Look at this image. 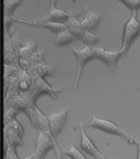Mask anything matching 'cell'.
I'll return each instance as SVG.
<instances>
[{"mask_svg":"<svg viewBox=\"0 0 140 159\" xmlns=\"http://www.w3.org/2000/svg\"><path fill=\"white\" fill-rule=\"evenodd\" d=\"M84 10H86V7H83L81 11H84ZM80 13L70 16V17L65 21L66 27L72 31V34L76 37V38H78L80 41H83L87 47H95V45L100 42V37L97 35V34H94V33H91V31H88V30H86V28L81 27L80 20H78Z\"/></svg>","mask_w":140,"mask_h":159,"instance_id":"3957f363","label":"cell"},{"mask_svg":"<svg viewBox=\"0 0 140 159\" xmlns=\"http://www.w3.org/2000/svg\"><path fill=\"white\" fill-rule=\"evenodd\" d=\"M23 135H24V128L17 121V118L4 123V145H6L4 158H20L17 153V147L24 144Z\"/></svg>","mask_w":140,"mask_h":159,"instance_id":"6da1fadb","label":"cell"},{"mask_svg":"<svg viewBox=\"0 0 140 159\" xmlns=\"http://www.w3.org/2000/svg\"><path fill=\"white\" fill-rule=\"evenodd\" d=\"M51 149H53L55 152H56L57 158H59L60 151H59V147H57V139H55L53 137H52L49 129H39L38 137H36V142H35V148H34L32 153H30L28 156H25L24 159L45 158Z\"/></svg>","mask_w":140,"mask_h":159,"instance_id":"7a4b0ae2","label":"cell"},{"mask_svg":"<svg viewBox=\"0 0 140 159\" xmlns=\"http://www.w3.org/2000/svg\"><path fill=\"white\" fill-rule=\"evenodd\" d=\"M25 116L30 118L31 124L34 128L39 129H49V123H48V117L45 114H42V111L36 107V104H30L23 110Z\"/></svg>","mask_w":140,"mask_h":159,"instance_id":"30bf717a","label":"cell"},{"mask_svg":"<svg viewBox=\"0 0 140 159\" xmlns=\"http://www.w3.org/2000/svg\"><path fill=\"white\" fill-rule=\"evenodd\" d=\"M23 3V0H6L4 2V13L6 16H13L20 4Z\"/></svg>","mask_w":140,"mask_h":159,"instance_id":"ac0fdd59","label":"cell"},{"mask_svg":"<svg viewBox=\"0 0 140 159\" xmlns=\"http://www.w3.org/2000/svg\"><path fill=\"white\" fill-rule=\"evenodd\" d=\"M88 128H95V129H101L104 132H108V134H112V135H118V137H122L125 138L129 144H134L136 138L132 137L129 132H126L123 128H121L119 125H116L115 123L109 120H105V118H100L97 116H92L91 120L88 123Z\"/></svg>","mask_w":140,"mask_h":159,"instance_id":"5b68a950","label":"cell"},{"mask_svg":"<svg viewBox=\"0 0 140 159\" xmlns=\"http://www.w3.org/2000/svg\"><path fill=\"white\" fill-rule=\"evenodd\" d=\"M31 76H32V83H31L30 90H27V93L34 104H36L38 99L42 94H49L52 99H56L63 92L62 87H57L56 89V87H52L51 84H48L44 78H38V76H34V75H31Z\"/></svg>","mask_w":140,"mask_h":159,"instance_id":"277c9868","label":"cell"},{"mask_svg":"<svg viewBox=\"0 0 140 159\" xmlns=\"http://www.w3.org/2000/svg\"><path fill=\"white\" fill-rule=\"evenodd\" d=\"M76 37L72 34V31L69 30V28H66V30L60 31V33L56 34V39H55V44L59 45V47H62V45H67V44H72L73 41H74Z\"/></svg>","mask_w":140,"mask_h":159,"instance_id":"2e32d148","label":"cell"},{"mask_svg":"<svg viewBox=\"0 0 140 159\" xmlns=\"http://www.w3.org/2000/svg\"><path fill=\"white\" fill-rule=\"evenodd\" d=\"M27 72H30L31 75H34V76H38V78L45 79L46 76L55 75V66L46 65L45 62H42V63H36V65H34L30 70H27Z\"/></svg>","mask_w":140,"mask_h":159,"instance_id":"5bb4252c","label":"cell"},{"mask_svg":"<svg viewBox=\"0 0 140 159\" xmlns=\"http://www.w3.org/2000/svg\"><path fill=\"white\" fill-rule=\"evenodd\" d=\"M137 31H139V20H137V14L132 13L130 18L126 21L125 30H123V37H122V52L123 57H126L130 49L134 39L137 38Z\"/></svg>","mask_w":140,"mask_h":159,"instance_id":"8992f818","label":"cell"},{"mask_svg":"<svg viewBox=\"0 0 140 159\" xmlns=\"http://www.w3.org/2000/svg\"><path fill=\"white\" fill-rule=\"evenodd\" d=\"M134 144L137 145V151H139V152H137V158L140 159V139H137V138H136V141H134Z\"/></svg>","mask_w":140,"mask_h":159,"instance_id":"ffe728a7","label":"cell"},{"mask_svg":"<svg viewBox=\"0 0 140 159\" xmlns=\"http://www.w3.org/2000/svg\"><path fill=\"white\" fill-rule=\"evenodd\" d=\"M55 3H56V0H49V4H51V7H55Z\"/></svg>","mask_w":140,"mask_h":159,"instance_id":"44dd1931","label":"cell"},{"mask_svg":"<svg viewBox=\"0 0 140 159\" xmlns=\"http://www.w3.org/2000/svg\"><path fill=\"white\" fill-rule=\"evenodd\" d=\"M100 23H101V16H100L98 13H94V11H88L86 14V17L80 21L81 27L88 30V31H91V33L98 30Z\"/></svg>","mask_w":140,"mask_h":159,"instance_id":"4fadbf2b","label":"cell"},{"mask_svg":"<svg viewBox=\"0 0 140 159\" xmlns=\"http://www.w3.org/2000/svg\"><path fill=\"white\" fill-rule=\"evenodd\" d=\"M73 54H74L76 59H77V73H76V78H74L73 89H77L78 80H80V76L84 69V66H86L90 61L95 59V55H94V48H92V47H86V48H83V49L73 48Z\"/></svg>","mask_w":140,"mask_h":159,"instance_id":"52a82bcc","label":"cell"},{"mask_svg":"<svg viewBox=\"0 0 140 159\" xmlns=\"http://www.w3.org/2000/svg\"><path fill=\"white\" fill-rule=\"evenodd\" d=\"M137 90H139V92H140V86H139V87H137Z\"/></svg>","mask_w":140,"mask_h":159,"instance_id":"603a6c76","label":"cell"},{"mask_svg":"<svg viewBox=\"0 0 140 159\" xmlns=\"http://www.w3.org/2000/svg\"><path fill=\"white\" fill-rule=\"evenodd\" d=\"M38 49L36 42L31 41V39H21L20 44L17 45V55L18 58H25L28 55H31L34 51Z\"/></svg>","mask_w":140,"mask_h":159,"instance_id":"9a60e30c","label":"cell"},{"mask_svg":"<svg viewBox=\"0 0 140 159\" xmlns=\"http://www.w3.org/2000/svg\"><path fill=\"white\" fill-rule=\"evenodd\" d=\"M80 11H81V10H80ZM80 11H66V10L56 9V6H55V7H51V10H49V11L46 13L44 17H41V20L52 21V23H65V21L67 20L70 16L77 14V13H80Z\"/></svg>","mask_w":140,"mask_h":159,"instance_id":"7c38bea8","label":"cell"},{"mask_svg":"<svg viewBox=\"0 0 140 159\" xmlns=\"http://www.w3.org/2000/svg\"><path fill=\"white\" fill-rule=\"evenodd\" d=\"M94 48V55H95V59H100L107 65V68L111 72H115L116 69V63L121 58L123 57L122 49L119 51H107V49L101 48V47H92Z\"/></svg>","mask_w":140,"mask_h":159,"instance_id":"ba28073f","label":"cell"},{"mask_svg":"<svg viewBox=\"0 0 140 159\" xmlns=\"http://www.w3.org/2000/svg\"><path fill=\"white\" fill-rule=\"evenodd\" d=\"M78 129H80V134H81V142H80V148L86 152L87 156H90V158H97V159H104L105 156L102 155L101 152H100L98 149L95 148V145H94V142L90 139V137L86 134V131H84V127H83V123L78 124Z\"/></svg>","mask_w":140,"mask_h":159,"instance_id":"8fae6325","label":"cell"},{"mask_svg":"<svg viewBox=\"0 0 140 159\" xmlns=\"http://www.w3.org/2000/svg\"><path fill=\"white\" fill-rule=\"evenodd\" d=\"M116 2H121V3H123L125 6H128L129 9H130L132 13H136L140 10V0H116Z\"/></svg>","mask_w":140,"mask_h":159,"instance_id":"d6986e66","label":"cell"},{"mask_svg":"<svg viewBox=\"0 0 140 159\" xmlns=\"http://www.w3.org/2000/svg\"><path fill=\"white\" fill-rule=\"evenodd\" d=\"M63 156H67V158H73V159H86L87 155L81 153L76 147H70V148H67V149H65L63 152L59 153V158H63Z\"/></svg>","mask_w":140,"mask_h":159,"instance_id":"e0dca14e","label":"cell"},{"mask_svg":"<svg viewBox=\"0 0 140 159\" xmlns=\"http://www.w3.org/2000/svg\"><path fill=\"white\" fill-rule=\"evenodd\" d=\"M137 37H140V21H139V31H137Z\"/></svg>","mask_w":140,"mask_h":159,"instance_id":"7402d4cb","label":"cell"},{"mask_svg":"<svg viewBox=\"0 0 140 159\" xmlns=\"http://www.w3.org/2000/svg\"><path fill=\"white\" fill-rule=\"evenodd\" d=\"M67 117H69V108H63V110L57 111V113H53V114L48 116L49 131H51V135L55 139H57L60 132L65 129Z\"/></svg>","mask_w":140,"mask_h":159,"instance_id":"9c48e42d","label":"cell"}]
</instances>
